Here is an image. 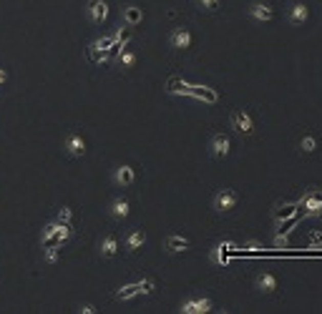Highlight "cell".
Returning a JSON list of instances; mask_svg holds the SVG:
<instances>
[{
  "label": "cell",
  "instance_id": "cell-6",
  "mask_svg": "<svg viewBox=\"0 0 322 314\" xmlns=\"http://www.w3.org/2000/svg\"><path fill=\"white\" fill-rule=\"evenodd\" d=\"M86 15L93 26H101V23L109 18V3H106V0H88Z\"/></svg>",
  "mask_w": 322,
  "mask_h": 314
},
{
  "label": "cell",
  "instance_id": "cell-26",
  "mask_svg": "<svg viewBox=\"0 0 322 314\" xmlns=\"http://www.w3.org/2000/svg\"><path fill=\"white\" fill-rule=\"evenodd\" d=\"M78 312H81V314H96L98 309H96L93 304H81V307H78Z\"/></svg>",
  "mask_w": 322,
  "mask_h": 314
},
{
  "label": "cell",
  "instance_id": "cell-11",
  "mask_svg": "<svg viewBox=\"0 0 322 314\" xmlns=\"http://www.w3.org/2000/svg\"><path fill=\"white\" fill-rule=\"evenodd\" d=\"M254 289H257L260 294H274V291H277V277L269 274V272H260V274L254 277Z\"/></svg>",
  "mask_w": 322,
  "mask_h": 314
},
{
  "label": "cell",
  "instance_id": "cell-24",
  "mask_svg": "<svg viewBox=\"0 0 322 314\" xmlns=\"http://www.w3.org/2000/svg\"><path fill=\"white\" fill-rule=\"evenodd\" d=\"M46 261H48V264H56V261H58V246H48V249H46Z\"/></svg>",
  "mask_w": 322,
  "mask_h": 314
},
{
  "label": "cell",
  "instance_id": "cell-20",
  "mask_svg": "<svg viewBox=\"0 0 322 314\" xmlns=\"http://www.w3.org/2000/svg\"><path fill=\"white\" fill-rule=\"evenodd\" d=\"M136 297H141V294H139V282H134V284H123L116 291V299H121V302H128V299H136Z\"/></svg>",
  "mask_w": 322,
  "mask_h": 314
},
{
  "label": "cell",
  "instance_id": "cell-23",
  "mask_svg": "<svg viewBox=\"0 0 322 314\" xmlns=\"http://www.w3.org/2000/svg\"><path fill=\"white\" fill-rule=\"evenodd\" d=\"M154 289H156V282H154V279H141V282H139V294H144V297L151 294Z\"/></svg>",
  "mask_w": 322,
  "mask_h": 314
},
{
  "label": "cell",
  "instance_id": "cell-27",
  "mask_svg": "<svg viewBox=\"0 0 322 314\" xmlns=\"http://www.w3.org/2000/svg\"><path fill=\"white\" fill-rule=\"evenodd\" d=\"M244 246H247V249H252V252H260V249H264V244H260V241H244Z\"/></svg>",
  "mask_w": 322,
  "mask_h": 314
},
{
  "label": "cell",
  "instance_id": "cell-15",
  "mask_svg": "<svg viewBox=\"0 0 322 314\" xmlns=\"http://www.w3.org/2000/svg\"><path fill=\"white\" fill-rule=\"evenodd\" d=\"M144 244H146V231H144V229H136V231H131V234L123 239L126 252H136V249H141Z\"/></svg>",
  "mask_w": 322,
  "mask_h": 314
},
{
  "label": "cell",
  "instance_id": "cell-3",
  "mask_svg": "<svg viewBox=\"0 0 322 314\" xmlns=\"http://www.w3.org/2000/svg\"><path fill=\"white\" fill-rule=\"evenodd\" d=\"M229 123H232L234 131L244 133V136H252V133H254V121H252V116H249L247 108H234V111L229 114Z\"/></svg>",
  "mask_w": 322,
  "mask_h": 314
},
{
  "label": "cell",
  "instance_id": "cell-28",
  "mask_svg": "<svg viewBox=\"0 0 322 314\" xmlns=\"http://www.w3.org/2000/svg\"><path fill=\"white\" fill-rule=\"evenodd\" d=\"M5 81H8V71H5V68H0V86H3Z\"/></svg>",
  "mask_w": 322,
  "mask_h": 314
},
{
  "label": "cell",
  "instance_id": "cell-25",
  "mask_svg": "<svg viewBox=\"0 0 322 314\" xmlns=\"http://www.w3.org/2000/svg\"><path fill=\"white\" fill-rule=\"evenodd\" d=\"M71 216H73V211H71L68 206H63V209L58 211V216H56V219H58V221H63V224H68V221H71Z\"/></svg>",
  "mask_w": 322,
  "mask_h": 314
},
{
  "label": "cell",
  "instance_id": "cell-4",
  "mask_svg": "<svg viewBox=\"0 0 322 314\" xmlns=\"http://www.w3.org/2000/svg\"><path fill=\"white\" fill-rule=\"evenodd\" d=\"M214 309V302L209 297H191V299H184L179 312L181 314H206Z\"/></svg>",
  "mask_w": 322,
  "mask_h": 314
},
{
  "label": "cell",
  "instance_id": "cell-16",
  "mask_svg": "<svg viewBox=\"0 0 322 314\" xmlns=\"http://www.w3.org/2000/svg\"><path fill=\"white\" fill-rule=\"evenodd\" d=\"M109 214H111L114 219H126V216L131 214V204L123 199V196H116V199L111 201V206H109Z\"/></svg>",
  "mask_w": 322,
  "mask_h": 314
},
{
  "label": "cell",
  "instance_id": "cell-9",
  "mask_svg": "<svg viewBox=\"0 0 322 314\" xmlns=\"http://www.w3.org/2000/svg\"><path fill=\"white\" fill-rule=\"evenodd\" d=\"M63 148H66V153L73 156V159L86 156V141H83L81 133H68V136H66V143H63Z\"/></svg>",
  "mask_w": 322,
  "mask_h": 314
},
{
  "label": "cell",
  "instance_id": "cell-19",
  "mask_svg": "<svg viewBox=\"0 0 322 314\" xmlns=\"http://www.w3.org/2000/svg\"><path fill=\"white\" fill-rule=\"evenodd\" d=\"M118 254V239L114 234H109V236H103V241H101V257L103 259H114Z\"/></svg>",
  "mask_w": 322,
  "mask_h": 314
},
{
  "label": "cell",
  "instance_id": "cell-21",
  "mask_svg": "<svg viewBox=\"0 0 322 314\" xmlns=\"http://www.w3.org/2000/svg\"><path fill=\"white\" fill-rule=\"evenodd\" d=\"M315 148H317V139H315L312 133L302 136V141H299V151H302V153H312Z\"/></svg>",
  "mask_w": 322,
  "mask_h": 314
},
{
  "label": "cell",
  "instance_id": "cell-10",
  "mask_svg": "<svg viewBox=\"0 0 322 314\" xmlns=\"http://www.w3.org/2000/svg\"><path fill=\"white\" fill-rule=\"evenodd\" d=\"M164 249H166L169 254H179V252L191 249V241H189L186 236H181V234H166V239H164Z\"/></svg>",
  "mask_w": 322,
  "mask_h": 314
},
{
  "label": "cell",
  "instance_id": "cell-17",
  "mask_svg": "<svg viewBox=\"0 0 322 314\" xmlns=\"http://www.w3.org/2000/svg\"><path fill=\"white\" fill-rule=\"evenodd\" d=\"M141 20H144V10H141L139 5H126V8H123V23H126L128 28H136Z\"/></svg>",
  "mask_w": 322,
  "mask_h": 314
},
{
  "label": "cell",
  "instance_id": "cell-7",
  "mask_svg": "<svg viewBox=\"0 0 322 314\" xmlns=\"http://www.w3.org/2000/svg\"><path fill=\"white\" fill-rule=\"evenodd\" d=\"M169 46H171L174 51H186V48H191V30L186 28V26L174 28L171 35H169Z\"/></svg>",
  "mask_w": 322,
  "mask_h": 314
},
{
  "label": "cell",
  "instance_id": "cell-2",
  "mask_svg": "<svg viewBox=\"0 0 322 314\" xmlns=\"http://www.w3.org/2000/svg\"><path fill=\"white\" fill-rule=\"evenodd\" d=\"M169 91L171 93H184V96H191V98H199V101H217V93L211 88H202V86H186V83H176L171 81L169 83Z\"/></svg>",
  "mask_w": 322,
  "mask_h": 314
},
{
  "label": "cell",
  "instance_id": "cell-12",
  "mask_svg": "<svg viewBox=\"0 0 322 314\" xmlns=\"http://www.w3.org/2000/svg\"><path fill=\"white\" fill-rule=\"evenodd\" d=\"M136 181V171H134V166H128V164H121V166H116L114 169V184L116 186H131Z\"/></svg>",
  "mask_w": 322,
  "mask_h": 314
},
{
  "label": "cell",
  "instance_id": "cell-13",
  "mask_svg": "<svg viewBox=\"0 0 322 314\" xmlns=\"http://www.w3.org/2000/svg\"><path fill=\"white\" fill-rule=\"evenodd\" d=\"M209 259H211V264H214V266L224 269V266L229 264V244H224V241H217V244L211 246V254H209Z\"/></svg>",
  "mask_w": 322,
  "mask_h": 314
},
{
  "label": "cell",
  "instance_id": "cell-18",
  "mask_svg": "<svg viewBox=\"0 0 322 314\" xmlns=\"http://www.w3.org/2000/svg\"><path fill=\"white\" fill-rule=\"evenodd\" d=\"M136 65V53L134 51H128V48H121L116 56V68H121V71H131Z\"/></svg>",
  "mask_w": 322,
  "mask_h": 314
},
{
  "label": "cell",
  "instance_id": "cell-14",
  "mask_svg": "<svg viewBox=\"0 0 322 314\" xmlns=\"http://www.w3.org/2000/svg\"><path fill=\"white\" fill-rule=\"evenodd\" d=\"M307 18H310V8H307V3H294V5H290L287 20H290L292 26H305Z\"/></svg>",
  "mask_w": 322,
  "mask_h": 314
},
{
  "label": "cell",
  "instance_id": "cell-5",
  "mask_svg": "<svg viewBox=\"0 0 322 314\" xmlns=\"http://www.w3.org/2000/svg\"><path fill=\"white\" fill-rule=\"evenodd\" d=\"M229 151H232V139L227 136V133H214L211 139H209V153L214 156V159H227L229 156Z\"/></svg>",
  "mask_w": 322,
  "mask_h": 314
},
{
  "label": "cell",
  "instance_id": "cell-8",
  "mask_svg": "<svg viewBox=\"0 0 322 314\" xmlns=\"http://www.w3.org/2000/svg\"><path fill=\"white\" fill-rule=\"evenodd\" d=\"M247 13H249V18L257 20V23H272V20H274V8L267 5V3H252V5L247 8Z\"/></svg>",
  "mask_w": 322,
  "mask_h": 314
},
{
  "label": "cell",
  "instance_id": "cell-22",
  "mask_svg": "<svg viewBox=\"0 0 322 314\" xmlns=\"http://www.w3.org/2000/svg\"><path fill=\"white\" fill-rule=\"evenodd\" d=\"M197 3H199V8L206 10V13H217L219 5H222V0H197Z\"/></svg>",
  "mask_w": 322,
  "mask_h": 314
},
{
  "label": "cell",
  "instance_id": "cell-1",
  "mask_svg": "<svg viewBox=\"0 0 322 314\" xmlns=\"http://www.w3.org/2000/svg\"><path fill=\"white\" fill-rule=\"evenodd\" d=\"M237 204H239V194L234 189H219L211 199V209L219 211V214H227V211L237 209Z\"/></svg>",
  "mask_w": 322,
  "mask_h": 314
}]
</instances>
